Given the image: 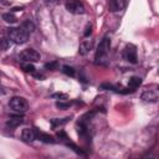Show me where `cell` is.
<instances>
[{
    "mask_svg": "<svg viewBox=\"0 0 159 159\" xmlns=\"http://www.w3.org/2000/svg\"><path fill=\"white\" fill-rule=\"evenodd\" d=\"M35 133H36V138H39L41 142H43V143H55L53 138L50 134H46V133H43L41 130H37V129H35Z\"/></svg>",
    "mask_w": 159,
    "mask_h": 159,
    "instance_id": "8fae6325",
    "label": "cell"
},
{
    "mask_svg": "<svg viewBox=\"0 0 159 159\" xmlns=\"http://www.w3.org/2000/svg\"><path fill=\"white\" fill-rule=\"evenodd\" d=\"M91 34H92V26L88 24V25L86 26V29H84V34H83V35H84L86 37H88Z\"/></svg>",
    "mask_w": 159,
    "mask_h": 159,
    "instance_id": "44dd1931",
    "label": "cell"
},
{
    "mask_svg": "<svg viewBox=\"0 0 159 159\" xmlns=\"http://www.w3.org/2000/svg\"><path fill=\"white\" fill-rule=\"evenodd\" d=\"M70 120V118L67 117V118H62V119H58V118H53V119H51L50 120V123H51V125L53 127V128H56V127H58V125H63L65 123H67Z\"/></svg>",
    "mask_w": 159,
    "mask_h": 159,
    "instance_id": "9a60e30c",
    "label": "cell"
},
{
    "mask_svg": "<svg viewBox=\"0 0 159 159\" xmlns=\"http://www.w3.org/2000/svg\"><path fill=\"white\" fill-rule=\"evenodd\" d=\"M123 58L127 60L130 63H137L138 62V56H137V48L134 45H127L123 50Z\"/></svg>",
    "mask_w": 159,
    "mask_h": 159,
    "instance_id": "8992f818",
    "label": "cell"
},
{
    "mask_svg": "<svg viewBox=\"0 0 159 159\" xmlns=\"http://www.w3.org/2000/svg\"><path fill=\"white\" fill-rule=\"evenodd\" d=\"M124 6H125V0H109V4H108L109 11L112 12H118L123 10Z\"/></svg>",
    "mask_w": 159,
    "mask_h": 159,
    "instance_id": "ba28073f",
    "label": "cell"
},
{
    "mask_svg": "<svg viewBox=\"0 0 159 159\" xmlns=\"http://www.w3.org/2000/svg\"><path fill=\"white\" fill-rule=\"evenodd\" d=\"M70 106H71L70 102H56V107L60 109H67L70 108Z\"/></svg>",
    "mask_w": 159,
    "mask_h": 159,
    "instance_id": "d6986e66",
    "label": "cell"
},
{
    "mask_svg": "<svg viewBox=\"0 0 159 159\" xmlns=\"http://www.w3.org/2000/svg\"><path fill=\"white\" fill-rule=\"evenodd\" d=\"M24 123V118L22 117H11L7 122H6V124L9 125V127H19L20 124H22Z\"/></svg>",
    "mask_w": 159,
    "mask_h": 159,
    "instance_id": "5bb4252c",
    "label": "cell"
},
{
    "mask_svg": "<svg viewBox=\"0 0 159 159\" xmlns=\"http://www.w3.org/2000/svg\"><path fill=\"white\" fill-rule=\"evenodd\" d=\"M140 84H142V78L140 77H137V76L129 78V81H128V88H130V91L137 89Z\"/></svg>",
    "mask_w": 159,
    "mask_h": 159,
    "instance_id": "7c38bea8",
    "label": "cell"
},
{
    "mask_svg": "<svg viewBox=\"0 0 159 159\" xmlns=\"http://www.w3.org/2000/svg\"><path fill=\"white\" fill-rule=\"evenodd\" d=\"M7 37L10 41H12L16 45H22L25 42H27L29 40V34H26L25 31H22L20 27H12L7 30Z\"/></svg>",
    "mask_w": 159,
    "mask_h": 159,
    "instance_id": "6da1fadb",
    "label": "cell"
},
{
    "mask_svg": "<svg viewBox=\"0 0 159 159\" xmlns=\"http://www.w3.org/2000/svg\"><path fill=\"white\" fill-rule=\"evenodd\" d=\"M22 70L26 71V72H31V73H34V72H35V66H34L31 62H26V63L22 65Z\"/></svg>",
    "mask_w": 159,
    "mask_h": 159,
    "instance_id": "ac0fdd59",
    "label": "cell"
},
{
    "mask_svg": "<svg viewBox=\"0 0 159 159\" xmlns=\"http://www.w3.org/2000/svg\"><path fill=\"white\" fill-rule=\"evenodd\" d=\"M21 138L24 142H34L36 139V133H35V128H25L21 132Z\"/></svg>",
    "mask_w": 159,
    "mask_h": 159,
    "instance_id": "52a82bcc",
    "label": "cell"
},
{
    "mask_svg": "<svg viewBox=\"0 0 159 159\" xmlns=\"http://www.w3.org/2000/svg\"><path fill=\"white\" fill-rule=\"evenodd\" d=\"M2 20H5L6 22H9V24H14V22H16V16L15 15H12V14H10V12H6V14H4L2 15Z\"/></svg>",
    "mask_w": 159,
    "mask_h": 159,
    "instance_id": "e0dca14e",
    "label": "cell"
},
{
    "mask_svg": "<svg viewBox=\"0 0 159 159\" xmlns=\"http://www.w3.org/2000/svg\"><path fill=\"white\" fill-rule=\"evenodd\" d=\"M109 47H111V39L108 36H104L101 40V42H99V45L97 47V51H96V61H101L108 53Z\"/></svg>",
    "mask_w": 159,
    "mask_h": 159,
    "instance_id": "277c9868",
    "label": "cell"
},
{
    "mask_svg": "<svg viewBox=\"0 0 159 159\" xmlns=\"http://www.w3.org/2000/svg\"><path fill=\"white\" fill-rule=\"evenodd\" d=\"M62 72H63L66 76H70V77H73V76L76 75L75 68H73V67H71V66H67V65L62 66Z\"/></svg>",
    "mask_w": 159,
    "mask_h": 159,
    "instance_id": "2e32d148",
    "label": "cell"
},
{
    "mask_svg": "<svg viewBox=\"0 0 159 159\" xmlns=\"http://www.w3.org/2000/svg\"><path fill=\"white\" fill-rule=\"evenodd\" d=\"M142 99H144L145 102H157L158 101V92L157 91H145L142 94Z\"/></svg>",
    "mask_w": 159,
    "mask_h": 159,
    "instance_id": "30bf717a",
    "label": "cell"
},
{
    "mask_svg": "<svg viewBox=\"0 0 159 159\" xmlns=\"http://www.w3.org/2000/svg\"><path fill=\"white\" fill-rule=\"evenodd\" d=\"M93 47V41L92 40H83L81 43H80V47H78V52L80 55H87Z\"/></svg>",
    "mask_w": 159,
    "mask_h": 159,
    "instance_id": "9c48e42d",
    "label": "cell"
},
{
    "mask_svg": "<svg viewBox=\"0 0 159 159\" xmlns=\"http://www.w3.org/2000/svg\"><path fill=\"white\" fill-rule=\"evenodd\" d=\"M20 29H21L22 31H25L26 34H29V35H30V34L35 30V25H34V22H32V21H30V20H25V21L21 24Z\"/></svg>",
    "mask_w": 159,
    "mask_h": 159,
    "instance_id": "4fadbf2b",
    "label": "cell"
},
{
    "mask_svg": "<svg viewBox=\"0 0 159 159\" xmlns=\"http://www.w3.org/2000/svg\"><path fill=\"white\" fill-rule=\"evenodd\" d=\"M19 57H20V60L24 61V62H37V61H40V58H41L40 53H39L36 50H34V48H25V50L20 53Z\"/></svg>",
    "mask_w": 159,
    "mask_h": 159,
    "instance_id": "5b68a950",
    "label": "cell"
},
{
    "mask_svg": "<svg viewBox=\"0 0 159 159\" xmlns=\"http://www.w3.org/2000/svg\"><path fill=\"white\" fill-rule=\"evenodd\" d=\"M45 67L46 68H48V70H57V67H58V63L57 62H51V63H46L45 65Z\"/></svg>",
    "mask_w": 159,
    "mask_h": 159,
    "instance_id": "ffe728a7",
    "label": "cell"
},
{
    "mask_svg": "<svg viewBox=\"0 0 159 159\" xmlns=\"http://www.w3.org/2000/svg\"><path fill=\"white\" fill-rule=\"evenodd\" d=\"M52 97H53V98L60 97V98H65V99L67 98V96H66V94H62V93H53V94H52Z\"/></svg>",
    "mask_w": 159,
    "mask_h": 159,
    "instance_id": "7402d4cb",
    "label": "cell"
},
{
    "mask_svg": "<svg viewBox=\"0 0 159 159\" xmlns=\"http://www.w3.org/2000/svg\"><path fill=\"white\" fill-rule=\"evenodd\" d=\"M9 107H10L12 111H15V112L24 113V112L27 111L29 103H27V101H26L24 97L15 96V97H12V98L9 101Z\"/></svg>",
    "mask_w": 159,
    "mask_h": 159,
    "instance_id": "7a4b0ae2",
    "label": "cell"
},
{
    "mask_svg": "<svg viewBox=\"0 0 159 159\" xmlns=\"http://www.w3.org/2000/svg\"><path fill=\"white\" fill-rule=\"evenodd\" d=\"M65 7H66V10L68 12L75 14V15H81V14H84L86 12L84 5L80 0H66Z\"/></svg>",
    "mask_w": 159,
    "mask_h": 159,
    "instance_id": "3957f363",
    "label": "cell"
}]
</instances>
